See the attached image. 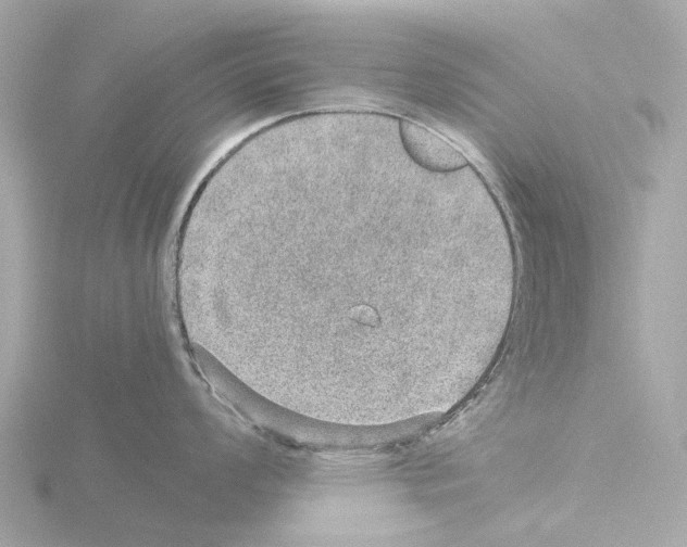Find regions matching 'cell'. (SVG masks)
<instances>
[{
	"mask_svg": "<svg viewBox=\"0 0 687 547\" xmlns=\"http://www.w3.org/2000/svg\"><path fill=\"white\" fill-rule=\"evenodd\" d=\"M399 136L408 155L425 169L447 173L467 165L462 153L447 140L412 120H399Z\"/></svg>",
	"mask_w": 687,
	"mask_h": 547,
	"instance_id": "1",
	"label": "cell"
}]
</instances>
